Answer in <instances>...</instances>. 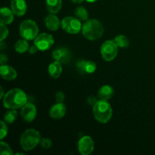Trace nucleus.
Listing matches in <instances>:
<instances>
[{"mask_svg": "<svg viewBox=\"0 0 155 155\" xmlns=\"http://www.w3.org/2000/svg\"><path fill=\"white\" fill-rule=\"evenodd\" d=\"M3 105L7 109L21 108L27 103V96L21 89H13L5 95Z\"/></svg>", "mask_w": 155, "mask_h": 155, "instance_id": "nucleus-1", "label": "nucleus"}, {"mask_svg": "<svg viewBox=\"0 0 155 155\" xmlns=\"http://www.w3.org/2000/svg\"><path fill=\"white\" fill-rule=\"evenodd\" d=\"M82 33L86 39L95 41L100 39L104 33V27L98 20L88 19L82 27Z\"/></svg>", "mask_w": 155, "mask_h": 155, "instance_id": "nucleus-2", "label": "nucleus"}, {"mask_svg": "<svg viewBox=\"0 0 155 155\" xmlns=\"http://www.w3.org/2000/svg\"><path fill=\"white\" fill-rule=\"evenodd\" d=\"M41 139L42 138L39 131L34 129H28L21 135L20 144L24 151H32L39 145Z\"/></svg>", "mask_w": 155, "mask_h": 155, "instance_id": "nucleus-3", "label": "nucleus"}, {"mask_svg": "<svg viewBox=\"0 0 155 155\" xmlns=\"http://www.w3.org/2000/svg\"><path fill=\"white\" fill-rule=\"evenodd\" d=\"M94 117L101 124H106L111 119L113 114L111 105L105 100L99 99L93 106Z\"/></svg>", "mask_w": 155, "mask_h": 155, "instance_id": "nucleus-4", "label": "nucleus"}, {"mask_svg": "<svg viewBox=\"0 0 155 155\" xmlns=\"http://www.w3.org/2000/svg\"><path fill=\"white\" fill-rule=\"evenodd\" d=\"M20 34L26 40H33L39 35V27L34 21L25 20L20 25Z\"/></svg>", "mask_w": 155, "mask_h": 155, "instance_id": "nucleus-5", "label": "nucleus"}, {"mask_svg": "<svg viewBox=\"0 0 155 155\" xmlns=\"http://www.w3.org/2000/svg\"><path fill=\"white\" fill-rule=\"evenodd\" d=\"M118 45L114 39L107 40L101 45L100 52L102 58L106 61H111L114 60L118 54Z\"/></svg>", "mask_w": 155, "mask_h": 155, "instance_id": "nucleus-6", "label": "nucleus"}, {"mask_svg": "<svg viewBox=\"0 0 155 155\" xmlns=\"http://www.w3.org/2000/svg\"><path fill=\"white\" fill-rule=\"evenodd\" d=\"M62 29L70 34H77L82 30L81 21L77 17L68 16L63 18L61 23Z\"/></svg>", "mask_w": 155, "mask_h": 155, "instance_id": "nucleus-7", "label": "nucleus"}, {"mask_svg": "<svg viewBox=\"0 0 155 155\" xmlns=\"http://www.w3.org/2000/svg\"><path fill=\"white\" fill-rule=\"evenodd\" d=\"M54 43V39L53 36L46 33H40L34 39V45L39 51L48 50Z\"/></svg>", "mask_w": 155, "mask_h": 155, "instance_id": "nucleus-8", "label": "nucleus"}, {"mask_svg": "<svg viewBox=\"0 0 155 155\" xmlns=\"http://www.w3.org/2000/svg\"><path fill=\"white\" fill-rule=\"evenodd\" d=\"M95 148L94 141L90 136H84L78 142V151L82 155L92 154Z\"/></svg>", "mask_w": 155, "mask_h": 155, "instance_id": "nucleus-9", "label": "nucleus"}, {"mask_svg": "<svg viewBox=\"0 0 155 155\" xmlns=\"http://www.w3.org/2000/svg\"><path fill=\"white\" fill-rule=\"evenodd\" d=\"M71 57H72V54H71V51L65 47L57 48L52 51L53 59L63 64H67L69 63L71 61Z\"/></svg>", "mask_w": 155, "mask_h": 155, "instance_id": "nucleus-10", "label": "nucleus"}, {"mask_svg": "<svg viewBox=\"0 0 155 155\" xmlns=\"http://www.w3.org/2000/svg\"><path fill=\"white\" fill-rule=\"evenodd\" d=\"M37 114V110H36V106L32 103H28L24 104L21 107V115L22 117L23 120L27 123H31L34 120Z\"/></svg>", "mask_w": 155, "mask_h": 155, "instance_id": "nucleus-11", "label": "nucleus"}, {"mask_svg": "<svg viewBox=\"0 0 155 155\" xmlns=\"http://www.w3.org/2000/svg\"><path fill=\"white\" fill-rule=\"evenodd\" d=\"M11 9L15 15L22 17L27 12V5L25 0H12L11 1Z\"/></svg>", "mask_w": 155, "mask_h": 155, "instance_id": "nucleus-12", "label": "nucleus"}, {"mask_svg": "<svg viewBox=\"0 0 155 155\" xmlns=\"http://www.w3.org/2000/svg\"><path fill=\"white\" fill-rule=\"evenodd\" d=\"M67 107L64 103L57 102V104L51 106L49 110V115L52 119L59 120L65 116Z\"/></svg>", "mask_w": 155, "mask_h": 155, "instance_id": "nucleus-13", "label": "nucleus"}, {"mask_svg": "<svg viewBox=\"0 0 155 155\" xmlns=\"http://www.w3.org/2000/svg\"><path fill=\"white\" fill-rule=\"evenodd\" d=\"M0 74H1L2 77L4 80H8V81L15 80L17 78V76H18V73L15 71V68L6 64L1 65Z\"/></svg>", "mask_w": 155, "mask_h": 155, "instance_id": "nucleus-14", "label": "nucleus"}, {"mask_svg": "<svg viewBox=\"0 0 155 155\" xmlns=\"http://www.w3.org/2000/svg\"><path fill=\"white\" fill-rule=\"evenodd\" d=\"M61 21L54 14H50L45 18V27L51 31H56L60 28Z\"/></svg>", "mask_w": 155, "mask_h": 155, "instance_id": "nucleus-15", "label": "nucleus"}, {"mask_svg": "<svg viewBox=\"0 0 155 155\" xmlns=\"http://www.w3.org/2000/svg\"><path fill=\"white\" fill-rule=\"evenodd\" d=\"M114 95V89L109 85L101 86L98 92V98L101 100L108 101Z\"/></svg>", "mask_w": 155, "mask_h": 155, "instance_id": "nucleus-16", "label": "nucleus"}, {"mask_svg": "<svg viewBox=\"0 0 155 155\" xmlns=\"http://www.w3.org/2000/svg\"><path fill=\"white\" fill-rule=\"evenodd\" d=\"M1 15H0V20H1V24L8 25L11 24L14 21V12L12 9L8 8L3 7L1 8Z\"/></svg>", "mask_w": 155, "mask_h": 155, "instance_id": "nucleus-17", "label": "nucleus"}, {"mask_svg": "<svg viewBox=\"0 0 155 155\" xmlns=\"http://www.w3.org/2000/svg\"><path fill=\"white\" fill-rule=\"evenodd\" d=\"M48 72L50 77H52V78H58L62 74L61 63L57 61H53L52 63L50 64L49 66H48Z\"/></svg>", "mask_w": 155, "mask_h": 155, "instance_id": "nucleus-18", "label": "nucleus"}, {"mask_svg": "<svg viewBox=\"0 0 155 155\" xmlns=\"http://www.w3.org/2000/svg\"><path fill=\"white\" fill-rule=\"evenodd\" d=\"M46 8L50 14L56 15L62 8V0H46Z\"/></svg>", "mask_w": 155, "mask_h": 155, "instance_id": "nucleus-19", "label": "nucleus"}, {"mask_svg": "<svg viewBox=\"0 0 155 155\" xmlns=\"http://www.w3.org/2000/svg\"><path fill=\"white\" fill-rule=\"evenodd\" d=\"M97 69V65L92 61L83 60L80 67V73L82 74H93Z\"/></svg>", "mask_w": 155, "mask_h": 155, "instance_id": "nucleus-20", "label": "nucleus"}, {"mask_svg": "<svg viewBox=\"0 0 155 155\" xmlns=\"http://www.w3.org/2000/svg\"><path fill=\"white\" fill-rule=\"evenodd\" d=\"M29 48L30 47H29L28 42L24 39H19L15 44V51L18 53H20V54H23V53L26 52L29 49Z\"/></svg>", "mask_w": 155, "mask_h": 155, "instance_id": "nucleus-21", "label": "nucleus"}, {"mask_svg": "<svg viewBox=\"0 0 155 155\" xmlns=\"http://www.w3.org/2000/svg\"><path fill=\"white\" fill-rule=\"evenodd\" d=\"M75 16L81 21H86L89 19V12L83 6H79L74 11Z\"/></svg>", "mask_w": 155, "mask_h": 155, "instance_id": "nucleus-22", "label": "nucleus"}, {"mask_svg": "<svg viewBox=\"0 0 155 155\" xmlns=\"http://www.w3.org/2000/svg\"><path fill=\"white\" fill-rule=\"evenodd\" d=\"M114 41L119 48H126L130 46V41H129L128 38L124 36V35H118V36H117L115 37Z\"/></svg>", "mask_w": 155, "mask_h": 155, "instance_id": "nucleus-23", "label": "nucleus"}, {"mask_svg": "<svg viewBox=\"0 0 155 155\" xmlns=\"http://www.w3.org/2000/svg\"><path fill=\"white\" fill-rule=\"evenodd\" d=\"M18 117V113L15 109H10V110L7 111L4 115V121L6 124H11L15 122Z\"/></svg>", "mask_w": 155, "mask_h": 155, "instance_id": "nucleus-24", "label": "nucleus"}, {"mask_svg": "<svg viewBox=\"0 0 155 155\" xmlns=\"http://www.w3.org/2000/svg\"><path fill=\"white\" fill-rule=\"evenodd\" d=\"M0 153L2 155H12L13 154V151L11 147L8 145L6 142H0Z\"/></svg>", "mask_w": 155, "mask_h": 155, "instance_id": "nucleus-25", "label": "nucleus"}, {"mask_svg": "<svg viewBox=\"0 0 155 155\" xmlns=\"http://www.w3.org/2000/svg\"><path fill=\"white\" fill-rule=\"evenodd\" d=\"M39 145H40L41 148H44V149H48L52 145V142H51V139H48V138H42L39 142Z\"/></svg>", "mask_w": 155, "mask_h": 155, "instance_id": "nucleus-26", "label": "nucleus"}, {"mask_svg": "<svg viewBox=\"0 0 155 155\" xmlns=\"http://www.w3.org/2000/svg\"><path fill=\"white\" fill-rule=\"evenodd\" d=\"M8 131V129L7 125H6V123L4 120L1 121V131H0V139H1V140L4 139V138L7 136Z\"/></svg>", "mask_w": 155, "mask_h": 155, "instance_id": "nucleus-27", "label": "nucleus"}, {"mask_svg": "<svg viewBox=\"0 0 155 155\" xmlns=\"http://www.w3.org/2000/svg\"><path fill=\"white\" fill-rule=\"evenodd\" d=\"M0 32H1V39H0V41H3L8 36V29L7 28L6 25L1 24V26H0Z\"/></svg>", "mask_w": 155, "mask_h": 155, "instance_id": "nucleus-28", "label": "nucleus"}, {"mask_svg": "<svg viewBox=\"0 0 155 155\" xmlns=\"http://www.w3.org/2000/svg\"><path fill=\"white\" fill-rule=\"evenodd\" d=\"M64 94L62 92H58L55 95V100L57 102L59 103H63V101H64Z\"/></svg>", "mask_w": 155, "mask_h": 155, "instance_id": "nucleus-29", "label": "nucleus"}, {"mask_svg": "<svg viewBox=\"0 0 155 155\" xmlns=\"http://www.w3.org/2000/svg\"><path fill=\"white\" fill-rule=\"evenodd\" d=\"M98 101V100L97 99V97L92 96V95L88 97V98H87V103L90 106H92V107H93V106L95 105V104H96L97 101Z\"/></svg>", "mask_w": 155, "mask_h": 155, "instance_id": "nucleus-30", "label": "nucleus"}, {"mask_svg": "<svg viewBox=\"0 0 155 155\" xmlns=\"http://www.w3.org/2000/svg\"><path fill=\"white\" fill-rule=\"evenodd\" d=\"M8 62V56L6 54L2 53L1 55H0V63H1V65L5 64Z\"/></svg>", "mask_w": 155, "mask_h": 155, "instance_id": "nucleus-31", "label": "nucleus"}, {"mask_svg": "<svg viewBox=\"0 0 155 155\" xmlns=\"http://www.w3.org/2000/svg\"><path fill=\"white\" fill-rule=\"evenodd\" d=\"M38 48L36 46V45H32V46H30V48H29V49H28V51H29V53H30V54H36V52H37V51H38Z\"/></svg>", "mask_w": 155, "mask_h": 155, "instance_id": "nucleus-32", "label": "nucleus"}, {"mask_svg": "<svg viewBox=\"0 0 155 155\" xmlns=\"http://www.w3.org/2000/svg\"><path fill=\"white\" fill-rule=\"evenodd\" d=\"M71 1L74 3H75V4H80V3L83 2L84 0H71Z\"/></svg>", "mask_w": 155, "mask_h": 155, "instance_id": "nucleus-33", "label": "nucleus"}, {"mask_svg": "<svg viewBox=\"0 0 155 155\" xmlns=\"http://www.w3.org/2000/svg\"><path fill=\"white\" fill-rule=\"evenodd\" d=\"M1 89V95H0V98H3L5 96V94H4V89H3L2 87L0 88Z\"/></svg>", "mask_w": 155, "mask_h": 155, "instance_id": "nucleus-34", "label": "nucleus"}, {"mask_svg": "<svg viewBox=\"0 0 155 155\" xmlns=\"http://www.w3.org/2000/svg\"><path fill=\"white\" fill-rule=\"evenodd\" d=\"M86 2H91V3H92V2H97V1H98V0H86Z\"/></svg>", "mask_w": 155, "mask_h": 155, "instance_id": "nucleus-35", "label": "nucleus"}, {"mask_svg": "<svg viewBox=\"0 0 155 155\" xmlns=\"http://www.w3.org/2000/svg\"><path fill=\"white\" fill-rule=\"evenodd\" d=\"M15 155H24V153H16Z\"/></svg>", "mask_w": 155, "mask_h": 155, "instance_id": "nucleus-36", "label": "nucleus"}]
</instances>
